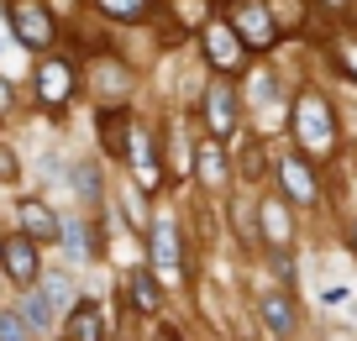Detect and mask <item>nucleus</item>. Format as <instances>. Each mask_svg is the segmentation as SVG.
I'll list each match as a JSON object with an SVG mask.
<instances>
[{"mask_svg": "<svg viewBox=\"0 0 357 341\" xmlns=\"http://www.w3.org/2000/svg\"><path fill=\"white\" fill-rule=\"evenodd\" d=\"M294 137H300L305 153H331L336 147V121H331V105H326L315 89H305L300 105H294Z\"/></svg>", "mask_w": 357, "mask_h": 341, "instance_id": "1", "label": "nucleus"}, {"mask_svg": "<svg viewBox=\"0 0 357 341\" xmlns=\"http://www.w3.org/2000/svg\"><path fill=\"white\" fill-rule=\"evenodd\" d=\"M37 236L32 232H6L0 236V268H6V278H11L16 289H32L43 284V268H37Z\"/></svg>", "mask_w": 357, "mask_h": 341, "instance_id": "2", "label": "nucleus"}, {"mask_svg": "<svg viewBox=\"0 0 357 341\" xmlns=\"http://www.w3.org/2000/svg\"><path fill=\"white\" fill-rule=\"evenodd\" d=\"M147 257H153V273L163 284H178L184 278V257H178V232H174V215L158 210L153 226H147Z\"/></svg>", "mask_w": 357, "mask_h": 341, "instance_id": "3", "label": "nucleus"}, {"mask_svg": "<svg viewBox=\"0 0 357 341\" xmlns=\"http://www.w3.org/2000/svg\"><path fill=\"white\" fill-rule=\"evenodd\" d=\"M11 32H16V43H22L26 53H43V47H53L58 26H53V11H47L43 0H16L11 6Z\"/></svg>", "mask_w": 357, "mask_h": 341, "instance_id": "4", "label": "nucleus"}, {"mask_svg": "<svg viewBox=\"0 0 357 341\" xmlns=\"http://www.w3.org/2000/svg\"><path fill=\"white\" fill-rule=\"evenodd\" d=\"M231 32L242 37V47H252V53L279 43V26H273L263 0H231Z\"/></svg>", "mask_w": 357, "mask_h": 341, "instance_id": "5", "label": "nucleus"}, {"mask_svg": "<svg viewBox=\"0 0 357 341\" xmlns=\"http://www.w3.org/2000/svg\"><path fill=\"white\" fill-rule=\"evenodd\" d=\"M205 132L211 137H231L236 132V89L226 79V68H215L205 84Z\"/></svg>", "mask_w": 357, "mask_h": 341, "instance_id": "6", "label": "nucleus"}, {"mask_svg": "<svg viewBox=\"0 0 357 341\" xmlns=\"http://www.w3.org/2000/svg\"><path fill=\"white\" fill-rule=\"evenodd\" d=\"M79 84V68L68 63V58H43L37 63V100H43L47 110H63L68 95H74Z\"/></svg>", "mask_w": 357, "mask_h": 341, "instance_id": "7", "label": "nucleus"}, {"mask_svg": "<svg viewBox=\"0 0 357 341\" xmlns=\"http://www.w3.org/2000/svg\"><path fill=\"white\" fill-rule=\"evenodd\" d=\"M279 184H284V195H289L294 205H315V199H321V184H315V168H310V158H305V147L279 158Z\"/></svg>", "mask_w": 357, "mask_h": 341, "instance_id": "8", "label": "nucleus"}, {"mask_svg": "<svg viewBox=\"0 0 357 341\" xmlns=\"http://www.w3.org/2000/svg\"><path fill=\"white\" fill-rule=\"evenodd\" d=\"M100 147L111 158H132V142H137V132H132V110L126 105H100Z\"/></svg>", "mask_w": 357, "mask_h": 341, "instance_id": "9", "label": "nucleus"}, {"mask_svg": "<svg viewBox=\"0 0 357 341\" xmlns=\"http://www.w3.org/2000/svg\"><path fill=\"white\" fill-rule=\"evenodd\" d=\"M257 236H263L273 252H284V247H289L294 226H289V205H284L279 195H263V199H257Z\"/></svg>", "mask_w": 357, "mask_h": 341, "instance_id": "10", "label": "nucleus"}, {"mask_svg": "<svg viewBox=\"0 0 357 341\" xmlns=\"http://www.w3.org/2000/svg\"><path fill=\"white\" fill-rule=\"evenodd\" d=\"M16 210H22V232H32L43 247H47V242H63V220H58L43 199H22Z\"/></svg>", "mask_w": 357, "mask_h": 341, "instance_id": "11", "label": "nucleus"}, {"mask_svg": "<svg viewBox=\"0 0 357 341\" xmlns=\"http://www.w3.org/2000/svg\"><path fill=\"white\" fill-rule=\"evenodd\" d=\"M257 315H263V326L273 331L279 341H289L294 331H300V310H294V299H289V294H268L263 305H257Z\"/></svg>", "mask_w": 357, "mask_h": 341, "instance_id": "12", "label": "nucleus"}, {"mask_svg": "<svg viewBox=\"0 0 357 341\" xmlns=\"http://www.w3.org/2000/svg\"><path fill=\"white\" fill-rule=\"evenodd\" d=\"M105 336V315L95 299H79V305H68V331L63 341H100Z\"/></svg>", "mask_w": 357, "mask_h": 341, "instance_id": "13", "label": "nucleus"}, {"mask_svg": "<svg viewBox=\"0 0 357 341\" xmlns=\"http://www.w3.org/2000/svg\"><path fill=\"white\" fill-rule=\"evenodd\" d=\"M22 315L32 320V331H53V294H47V284L22 289Z\"/></svg>", "mask_w": 357, "mask_h": 341, "instance_id": "14", "label": "nucleus"}, {"mask_svg": "<svg viewBox=\"0 0 357 341\" xmlns=\"http://www.w3.org/2000/svg\"><path fill=\"white\" fill-rule=\"evenodd\" d=\"M195 168H200V179L211 189H226V153H221V137H211V142H200V158H195Z\"/></svg>", "mask_w": 357, "mask_h": 341, "instance_id": "15", "label": "nucleus"}, {"mask_svg": "<svg viewBox=\"0 0 357 341\" xmlns=\"http://www.w3.org/2000/svg\"><path fill=\"white\" fill-rule=\"evenodd\" d=\"M158 284H163V278H158L153 268H137V273H132V305L142 310V315H158V305H163Z\"/></svg>", "mask_w": 357, "mask_h": 341, "instance_id": "16", "label": "nucleus"}, {"mask_svg": "<svg viewBox=\"0 0 357 341\" xmlns=\"http://www.w3.org/2000/svg\"><path fill=\"white\" fill-rule=\"evenodd\" d=\"M205 43H211L215 68H231V63H236V43L226 37V26H221V22H215V26H205Z\"/></svg>", "mask_w": 357, "mask_h": 341, "instance_id": "17", "label": "nucleus"}, {"mask_svg": "<svg viewBox=\"0 0 357 341\" xmlns=\"http://www.w3.org/2000/svg\"><path fill=\"white\" fill-rule=\"evenodd\" d=\"M32 336V320L22 310H0V341H26Z\"/></svg>", "mask_w": 357, "mask_h": 341, "instance_id": "18", "label": "nucleus"}, {"mask_svg": "<svg viewBox=\"0 0 357 341\" xmlns=\"http://www.w3.org/2000/svg\"><path fill=\"white\" fill-rule=\"evenodd\" d=\"M236 168H242L247 179H257L268 168V158H263V142H257V137H247V147H242V158H236Z\"/></svg>", "mask_w": 357, "mask_h": 341, "instance_id": "19", "label": "nucleus"}, {"mask_svg": "<svg viewBox=\"0 0 357 341\" xmlns=\"http://www.w3.org/2000/svg\"><path fill=\"white\" fill-rule=\"evenodd\" d=\"M132 163H137V174H142V184H158V163H153L147 137H137V142H132Z\"/></svg>", "mask_w": 357, "mask_h": 341, "instance_id": "20", "label": "nucleus"}, {"mask_svg": "<svg viewBox=\"0 0 357 341\" xmlns=\"http://www.w3.org/2000/svg\"><path fill=\"white\" fill-rule=\"evenodd\" d=\"M74 189H84L89 205L100 199V174H95V163H74Z\"/></svg>", "mask_w": 357, "mask_h": 341, "instance_id": "21", "label": "nucleus"}, {"mask_svg": "<svg viewBox=\"0 0 357 341\" xmlns=\"http://www.w3.org/2000/svg\"><path fill=\"white\" fill-rule=\"evenodd\" d=\"M105 16H121V22H142L147 16V0H100Z\"/></svg>", "mask_w": 357, "mask_h": 341, "instance_id": "22", "label": "nucleus"}, {"mask_svg": "<svg viewBox=\"0 0 357 341\" xmlns=\"http://www.w3.org/2000/svg\"><path fill=\"white\" fill-rule=\"evenodd\" d=\"M84 226H79V220H68V226H63V242H68V252H74V257H89V242H84Z\"/></svg>", "mask_w": 357, "mask_h": 341, "instance_id": "23", "label": "nucleus"}, {"mask_svg": "<svg viewBox=\"0 0 357 341\" xmlns=\"http://www.w3.org/2000/svg\"><path fill=\"white\" fill-rule=\"evenodd\" d=\"M22 174V168H16V158H11V147H0V184H11V179Z\"/></svg>", "mask_w": 357, "mask_h": 341, "instance_id": "24", "label": "nucleus"}, {"mask_svg": "<svg viewBox=\"0 0 357 341\" xmlns=\"http://www.w3.org/2000/svg\"><path fill=\"white\" fill-rule=\"evenodd\" d=\"M11 105H16V89H11V79L0 74V116H6V110H11Z\"/></svg>", "mask_w": 357, "mask_h": 341, "instance_id": "25", "label": "nucleus"}, {"mask_svg": "<svg viewBox=\"0 0 357 341\" xmlns=\"http://www.w3.org/2000/svg\"><path fill=\"white\" fill-rule=\"evenodd\" d=\"M342 58L352 63V74H357V43H342Z\"/></svg>", "mask_w": 357, "mask_h": 341, "instance_id": "26", "label": "nucleus"}, {"mask_svg": "<svg viewBox=\"0 0 357 341\" xmlns=\"http://www.w3.org/2000/svg\"><path fill=\"white\" fill-rule=\"evenodd\" d=\"M158 341H184V336H178V331H158Z\"/></svg>", "mask_w": 357, "mask_h": 341, "instance_id": "27", "label": "nucleus"}]
</instances>
